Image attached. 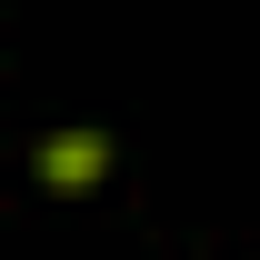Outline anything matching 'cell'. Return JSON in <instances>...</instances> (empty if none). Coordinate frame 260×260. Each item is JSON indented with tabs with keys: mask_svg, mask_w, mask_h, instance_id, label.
<instances>
[{
	"mask_svg": "<svg viewBox=\"0 0 260 260\" xmlns=\"http://www.w3.org/2000/svg\"><path fill=\"white\" fill-rule=\"evenodd\" d=\"M100 180H110V140H100V130H50V140H40V190L80 200V190H100Z\"/></svg>",
	"mask_w": 260,
	"mask_h": 260,
	"instance_id": "1",
	"label": "cell"
}]
</instances>
